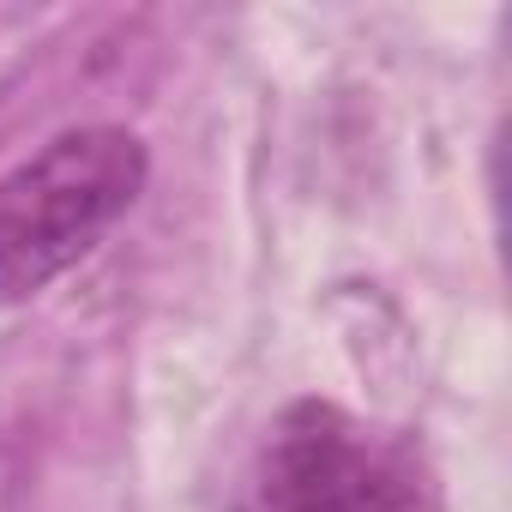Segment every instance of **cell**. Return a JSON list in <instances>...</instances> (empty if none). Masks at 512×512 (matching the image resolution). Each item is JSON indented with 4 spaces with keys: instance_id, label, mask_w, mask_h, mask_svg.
Returning a JSON list of instances; mask_svg holds the SVG:
<instances>
[{
    "instance_id": "6da1fadb",
    "label": "cell",
    "mask_w": 512,
    "mask_h": 512,
    "mask_svg": "<svg viewBox=\"0 0 512 512\" xmlns=\"http://www.w3.org/2000/svg\"><path fill=\"white\" fill-rule=\"evenodd\" d=\"M145 145L115 121L55 133L0 175V308L67 278L145 193Z\"/></svg>"
},
{
    "instance_id": "7a4b0ae2",
    "label": "cell",
    "mask_w": 512,
    "mask_h": 512,
    "mask_svg": "<svg viewBox=\"0 0 512 512\" xmlns=\"http://www.w3.org/2000/svg\"><path fill=\"white\" fill-rule=\"evenodd\" d=\"M235 512H440V488L410 434L308 398L260 440Z\"/></svg>"
}]
</instances>
